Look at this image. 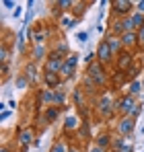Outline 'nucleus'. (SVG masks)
I'll use <instances>...</instances> for the list:
<instances>
[{
    "mask_svg": "<svg viewBox=\"0 0 144 152\" xmlns=\"http://www.w3.org/2000/svg\"><path fill=\"white\" fill-rule=\"evenodd\" d=\"M118 109H120V113L123 117H134V119H136V115L140 113V107L136 105V99H134L132 95L121 97V101L118 103Z\"/></svg>",
    "mask_w": 144,
    "mask_h": 152,
    "instance_id": "nucleus-1",
    "label": "nucleus"
},
{
    "mask_svg": "<svg viewBox=\"0 0 144 152\" xmlns=\"http://www.w3.org/2000/svg\"><path fill=\"white\" fill-rule=\"evenodd\" d=\"M87 72H89V80H93L97 86H103L107 82L105 72H103V64H99V62H91L89 68H87Z\"/></svg>",
    "mask_w": 144,
    "mask_h": 152,
    "instance_id": "nucleus-2",
    "label": "nucleus"
},
{
    "mask_svg": "<svg viewBox=\"0 0 144 152\" xmlns=\"http://www.w3.org/2000/svg\"><path fill=\"white\" fill-rule=\"evenodd\" d=\"M64 56L58 53V51H51L48 56V62H46V72H54V74H60L62 70V64H64Z\"/></svg>",
    "mask_w": 144,
    "mask_h": 152,
    "instance_id": "nucleus-3",
    "label": "nucleus"
},
{
    "mask_svg": "<svg viewBox=\"0 0 144 152\" xmlns=\"http://www.w3.org/2000/svg\"><path fill=\"white\" fill-rule=\"evenodd\" d=\"M134 68V56H132V51H121L120 56H118V72H130Z\"/></svg>",
    "mask_w": 144,
    "mask_h": 152,
    "instance_id": "nucleus-4",
    "label": "nucleus"
},
{
    "mask_svg": "<svg viewBox=\"0 0 144 152\" xmlns=\"http://www.w3.org/2000/svg\"><path fill=\"white\" fill-rule=\"evenodd\" d=\"M76 62H78V56H74L70 53L66 60H64V64H62V70H60V76H64V78H70L74 74V68H76Z\"/></svg>",
    "mask_w": 144,
    "mask_h": 152,
    "instance_id": "nucleus-5",
    "label": "nucleus"
},
{
    "mask_svg": "<svg viewBox=\"0 0 144 152\" xmlns=\"http://www.w3.org/2000/svg\"><path fill=\"white\" fill-rule=\"evenodd\" d=\"M111 8H113V12H118V15H130V17H132L134 2H130V0H113V2H111Z\"/></svg>",
    "mask_w": 144,
    "mask_h": 152,
    "instance_id": "nucleus-6",
    "label": "nucleus"
},
{
    "mask_svg": "<svg viewBox=\"0 0 144 152\" xmlns=\"http://www.w3.org/2000/svg\"><path fill=\"white\" fill-rule=\"evenodd\" d=\"M111 58H113V53H111V50H109L107 41H101L99 48H97V62H99V64H109Z\"/></svg>",
    "mask_w": 144,
    "mask_h": 152,
    "instance_id": "nucleus-7",
    "label": "nucleus"
},
{
    "mask_svg": "<svg viewBox=\"0 0 144 152\" xmlns=\"http://www.w3.org/2000/svg\"><path fill=\"white\" fill-rule=\"evenodd\" d=\"M97 109H99V113H101L103 117H109L111 111H113V99H111V95H103L101 101H99V105H97Z\"/></svg>",
    "mask_w": 144,
    "mask_h": 152,
    "instance_id": "nucleus-8",
    "label": "nucleus"
},
{
    "mask_svg": "<svg viewBox=\"0 0 144 152\" xmlns=\"http://www.w3.org/2000/svg\"><path fill=\"white\" fill-rule=\"evenodd\" d=\"M134 126H136V119H134V117H123L120 121V126H118V132H120L123 138H128V136L134 132Z\"/></svg>",
    "mask_w": 144,
    "mask_h": 152,
    "instance_id": "nucleus-9",
    "label": "nucleus"
},
{
    "mask_svg": "<svg viewBox=\"0 0 144 152\" xmlns=\"http://www.w3.org/2000/svg\"><path fill=\"white\" fill-rule=\"evenodd\" d=\"M33 140H35V132H33L31 127H21V129H19V144H21L23 148H27Z\"/></svg>",
    "mask_w": 144,
    "mask_h": 152,
    "instance_id": "nucleus-10",
    "label": "nucleus"
},
{
    "mask_svg": "<svg viewBox=\"0 0 144 152\" xmlns=\"http://www.w3.org/2000/svg\"><path fill=\"white\" fill-rule=\"evenodd\" d=\"M105 41H107V45H109V50H111L113 56L120 53V50L123 48V45H121V37H118V35H107Z\"/></svg>",
    "mask_w": 144,
    "mask_h": 152,
    "instance_id": "nucleus-11",
    "label": "nucleus"
},
{
    "mask_svg": "<svg viewBox=\"0 0 144 152\" xmlns=\"http://www.w3.org/2000/svg\"><path fill=\"white\" fill-rule=\"evenodd\" d=\"M60 80H62V76H60V74H54V72H43V82L48 84L49 88H56V86L60 84Z\"/></svg>",
    "mask_w": 144,
    "mask_h": 152,
    "instance_id": "nucleus-12",
    "label": "nucleus"
},
{
    "mask_svg": "<svg viewBox=\"0 0 144 152\" xmlns=\"http://www.w3.org/2000/svg\"><path fill=\"white\" fill-rule=\"evenodd\" d=\"M121 45H123V48H134V45H138V35H136V33H123V35H121Z\"/></svg>",
    "mask_w": 144,
    "mask_h": 152,
    "instance_id": "nucleus-13",
    "label": "nucleus"
},
{
    "mask_svg": "<svg viewBox=\"0 0 144 152\" xmlns=\"http://www.w3.org/2000/svg\"><path fill=\"white\" fill-rule=\"evenodd\" d=\"M113 150H120V152H132V142L128 138L123 140H115L113 142Z\"/></svg>",
    "mask_w": 144,
    "mask_h": 152,
    "instance_id": "nucleus-14",
    "label": "nucleus"
},
{
    "mask_svg": "<svg viewBox=\"0 0 144 152\" xmlns=\"http://www.w3.org/2000/svg\"><path fill=\"white\" fill-rule=\"evenodd\" d=\"M49 152H70V148H68V144H66L64 140H56V144L51 146Z\"/></svg>",
    "mask_w": 144,
    "mask_h": 152,
    "instance_id": "nucleus-15",
    "label": "nucleus"
},
{
    "mask_svg": "<svg viewBox=\"0 0 144 152\" xmlns=\"http://www.w3.org/2000/svg\"><path fill=\"white\" fill-rule=\"evenodd\" d=\"M54 97H56V93H54V91H49V88H46V91H41V93H39L41 103H51V101H54Z\"/></svg>",
    "mask_w": 144,
    "mask_h": 152,
    "instance_id": "nucleus-16",
    "label": "nucleus"
},
{
    "mask_svg": "<svg viewBox=\"0 0 144 152\" xmlns=\"http://www.w3.org/2000/svg\"><path fill=\"white\" fill-rule=\"evenodd\" d=\"M132 23H134L136 31H138V29L144 25V15H142V12H134V15H132Z\"/></svg>",
    "mask_w": 144,
    "mask_h": 152,
    "instance_id": "nucleus-17",
    "label": "nucleus"
},
{
    "mask_svg": "<svg viewBox=\"0 0 144 152\" xmlns=\"http://www.w3.org/2000/svg\"><path fill=\"white\" fill-rule=\"evenodd\" d=\"M56 117H58V109H56V107H49L48 111H46V119H48V124H49V121H56Z\"/></svg>",
    "mask_w": 144,
    "mask_h": 152,
    "instance_id": "nucleus-18",
    "label": "nucleus"
},
{
    "mask_svg": "<svg viewBox=\"0 0 144 152\" xmlns=\"http://www.w3.org/2000/svg\"><path fill=\"white\" fill-rule=\"evenodd\" d=\"M25 74H27V80H29V82H33V80H35V66L29 64V66L25 68Z\"/></svg>",
    "mask_w": 144,
    "mask_h": 152,
    "instance_id": "nucleus-19",
    "label": "nucleus"
},
{
    "mask_svg": "<svg viewBox=\"0 0 144 152\" xmlns=\"http://www.w3.org/2000/svg\"><path fill=\"white\" fill-rule=\"evenodd\" d=\"M140 88H142V84H140L138 80H134V82L130 84V95H132V97H136V95L140 93Z\"/></svg>",
    "mask_w": 144,
    "mask_h": 152,
    "instance_id": "nucleus-20",
    "label": "nucleus"
},
{
    "mask_svg": "<svg viewBox=\"0 0 144 152\" xmlns=\"http://www.w3.org/2000/svg\"><path fill=\"white\" fill-rule=\"evenodd\" d=\"M107 144H109V136H107V134H103V136L97 138V146H99V148H105Z\"/></svg>",
    "mask_w": 144,
    "mask_h": 152,
    "instance_id": "nucleus-21",
    "label": "nucleus"
},
{
    "mask_svg": "<svg viewBox=\"0 0 144 152\" xmlns=\"http://www.w3.org/2000/svg\"><path fill=\"white\" fill-rule=\"evenodd\" d=\"M136 35H138V48H142V50H144V25L136 31Z\"/></svg>",
    "mask_w": 144,
    "mask_h": 152,
    "instance_id": "nucleus-22",
    "label": "nucleus"
},
{
    "mask_svg": "<svg viewBox=\"0 0 144 152\" xmlns=\"http://www.w3.org/2000/svg\"><path fill=\"white\" fill-rule=\"evenodd\" d=\"M56 6H60V10H68V8L72 6V2H70V0H58Z\"/></svg>",
    "mask_w": 144,
    "mask_h": 152,
    "instance_id": "nucleus-23",
    "label": "nucleus"
},
{
    "mask_svg": "<svg viewBox=\"0 0 144 152\" xmlns=\"http://www.w3.org/2000/svg\"><path fill=\"white\" fill-rule=\"evenodd\" d=\"M64 101H66V95H64V93H56V97H54V103H56V105H62Z\"/></svg>",
    "mask_w": 144,
    "mask_h": 152,
    "instance_id": "nucleus-24",
    "label": "nucleus"
},
{
    "mask_svg": "<svg viewBox=\"0 0 144 152\" xmlns=\"http://www.w3.org/2000/svg\"><path fill=\"white\" fill-rule=\"evenodd\" d=\"M0 60H2V64H6V60H8V48H6V45H2V53H0Z\"/></svg>",
    "mask_w": 144,
    "mask_h": 152,
    "instance_id": "nucleus-25",
    "label": "nucleus"
},
{
    "mask_svg": "<svg viewBox=\"0 0 144 152\" xmlns=\"http://www.w3.org/2000/svg\"><path fill=\"white\" fill-rule=\"evenodd\" d=\"M74 127H76V119L74 117H68L66 119V129H74Z\"/></svg>",
    "mask_w": 144,
    "mask_h": 152,
    "instance_id": "nucleus-26",
    "label": "nucleus"
},
{
    "mask_svg": "<svg viewBox=\"0 0 144 152\" xmlns=\"http://www.w3.org/2000/svg\"><path fill=\"white\" fill-rule=\"evenodd\" d=\"M138 70H140V68H138V66H134V68H132L126 76H128V78H132V82H134V78H136V74H138Z\"/></svg>",
    "mask_w": 144,
    "mask_h": 152,
    "instance_id": "nucleus-27",
    "label": "nucleus"
},
{
    "mask_svg": "<svg viewBox=\"0 0 144 152\" xmlns=\"http://www.w3.org/2000/svg\"><path fill=\"white\" fill-rule=\"evenodd\" d=\"M17 86H19V88H25V86H27V78L19 76V78H17Z\"/></svg>",
    "mask_w": 144,
    "mask_h": 152,
    "instance_id": "nucleus-28",
    "label": "nucleus"
},
{
    "mask_svg": "<svg viewBox=\"0 0 144 152\" xmlns=\"http://www.w3.org/2000/svg\"><path fill=\"white\" fill-rule=\"evenodd\" d=\"M41 56H43V48L37 45V48H35V58H41Z\"/></svg>",
    "mask_w": 144,
    "mask_h": 152,
    "instance_id": "nucleus-29",
    "label": "nucleus"
},
{
    "mask_svg": "<svg viewBox=\"0 0 144 152\" xmlns=\"http://www.w3.org/2000/svg\"><path fill=\"white\" fill-rule=\"evenodd\" d=\"M87 37H89L87 33H78V35H76V39H78L80 43H82V41H87Z\"/></svg>",
    "mask_w": 144,
    "mask_h": 152,
    "instance_id": "nucleus-30",
    "label": "nucleus"
},
{
    "mask_svg": "<svg viewBox=\"0 0 144 152\" xmlns=\"http://www.w3.org/2000/svg\"><path fill=\"white\" fill-rule=\"evenodd\" d=\"M136 6H138V12H142V15H144V0H140Z\"/></svg>",
    "mask_w": 144,
    "mask_h": 152,
    "instance_id": "nucleus-31",
    "label": "nucleus"
},
{
    "mask_svg": "<svg viewBox=\"0 0 144 152\" xmlns=\"http://www.w3.org/2000/svg\"><path fill=\"white\" fill-rule=\"evenodd\" d=\"M4 6H6V8H12L15 2H12V0H4Z\"/></svg>",
    "mask_w": 144,
    "mask_h": 152,
    "instance_id": "nucleus-32",
    "label": "nucleus"
},
{
    "mask_svg": "<svg viewBox=\"0 0 144 152\" xmlns=\"http://www.w3.org/2000/svg\"><path fill=\"white\" fill-rule=\"evenodd\" d=\"M91 152H103V148H99V146H93V148H91Z\"/></svg>",
    "mask_w": 144,
    "mask_h": 152,
    "instance_id": "nucleus-33",
    "label": "nucleus"
},
{
    "mask_svg": "<svg viewBox=\"0 0 144 152\" xmlns=\"http://www.w3.org/2000/svg\"><path fill=\"white\" fill-rule=\"evenodd\" d=\"M0 152H10V150H8V148H6V146H4V148H2V150H0Z\"/></svg>",
    "mask_w": 144,
    "mask_h": 152,
    "instance_id": "nucleus-34",
    "label": "nucleus"
},
{
    "mask_svg": "<svg viewBox=\"0 0 144 152\" xmlns=\"http://www.w3.org/2000/svg\"><path fill=\"white\" fill-rule=\"evenodd\" d=\"M70 152H80V150H76V148H70Z\"/></svg>",
    "mask_w": 144,
    "mask_h": 152,
    "instance_id": "nucleus-35",
    "label": "nucleus"
},
{
    "mask_svg": "<svg viewBox=\"0 0 144 152\" xmlns=\"http://www.w3.org/2000/svg\"><path fill=\"white\" fill-rule=\"evenodd\" d=\"M109 152H120V150H109Z\"/></svg>",
    "mask_w": 144,
    "mask_h": 152,
    "instance_id": "nucleus-36",
    "label": "nucleus"
}]
</instances>
